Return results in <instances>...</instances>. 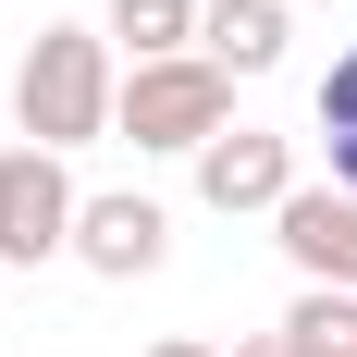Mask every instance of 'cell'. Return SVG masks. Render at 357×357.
Wrapping results in <instances>:
<instances>
[{"mask_svg": "<svg viewBox=\"0 0 357 357\" xmlns=\"http://www.w3.org/2000/svg\"><path fill=\"white\" fill-rule=\"evenodd\" d=\"M271 234H284V259L308 271V284H345L357 296V197L345 185H296L284 210H271Z\"/></svg>", "mask_w": 357, "mask_h": 357, "instance_id": "6", "label": "cell"}, {"mask_svg": "<svg viewBox=\"0 0 357 357\" xmlns=\"http://www.w3.org/2000/svg\"><path fill=\"white\" fill-rule=\"evenodd\" d=\"M111 99H123V74H111V37L99 25H37V50L13 62V123H25V148L111 136Z\"/></svg>", "mask_w": 357, "mask_h": 357, "instance_id": "1", "label": "cell"}, {"mask_svg": "<svg viewBox=\"0 0 357 357\" xmlns=\"http://www.w3.org/2000/svg\"><path fill=\"white\" fill-rule=\"evenodd\" d=\"M197 197H210L222 222H234V210H284V197H296V136L222 123V136L197 148Z\"/></svg>", "mask_w": 357, "mask_h": 357, "instance_id": "5", "label": "cell"}, {"mask_svg": "<svg viewBox=\"0 0 357 357\" xmlns=\"http://www.w3.org/2000/svg\"><path fill=\"white\" fill-rule=\"evenodd\" d=\"M321 148H333V185L357 197V37L333 50V74H321Z\"/></svg>", "mask_w": 357, "mask_h": 357, "instance_id": "10", "label": "cell"}, {"mask_svg": "<svg viewBox=\"0 0 357 357\" xmlns=\"http://www.w3.org/2000/svg\"><path fill=\"white\" fill-rule=\"evenodd\" d=\"M284 345H296V357H357V296H345V284H308V296L284 308Z\"/></svg>", "mask_w": 357, "mask_h": 357, "instance_id": "9", "label": "cell"}, {"mask_svg": "<svg viewBox=\"0 0 357 357\" xmlns=\"http://www.w3.org/2000/svg\"><path fill=\"white\" fill-rule=\"evenodd\" d=\"M74 259H86L99 284H148V271L173 259V210H160V197H136V185H111V197H86V210H74Z\"/></svg>", "mask_w": 357, "mask_h": 357, "instance_id": "4", "label": "cell"}, {"mask_svg": "<svg viewBox=\"0 0 357 357\" xmlns=\"http://www.w3.org/2000/svg\"><path fill=\"white\" fill-rule=\"evenodd\" d=\"M197 50H210L222 74H271L284 62V13H271V0H197Z\"/></svg>", "mask_w": 357, "mask_h": 357, "instance_id": "7", "label": "cell"}, {"mask_svg": "<svg viewBox=\"0 0 357 357\" xmlns=\"http://www.w3.org/2000/svg\"><path fill=\"white\" fill-rule=\"evenodd\" d=\"M271 13H296V0H271Z\"/></svg>", "mask_w": 357, "mask_h": 357, "instance_id": "13", "label": "cell"}, {"mask_svg": "<svg viewBox=\"0 0 357 357\" xmlns=\"http://www.w3.org/2000/svg\"><path fill=\"white\" fill-rule=\"evenodd\" d=\"M234 357H296V345H284V333H247V345H234Z\"/></svg>", "mask_w": 357, "mask_h": 357, "instance_id": "12", "label": "cell"}, {"mask_svg": "<svg viewBox=\"0 0 357 357\" xmlns=\"http://www.w3.org/2000/svg\"><path fill=\"white\" fill-rule=\"evenodd\" d=\"M111 50L123 62H173V50H197V0H111Z\"/></svg>", "mask_w": 357, "mask_h": 357, "instance_id": "8", "label": "cell"}, {"mask_svg": "<svg viewBox=\"0 0 357 357\" xmlns=\"http://www.w3.org/2000/svg\"><path fill=\"white\" fill-rule=\"evenodd\" d=\"M148 357H222V345H197V333H160V345H148Z\"/></svg>", "mask_w": 357, "mask_h": 357, "instance_id": "11", "label": "cell"}, {"mask_svg": "<svg viewBox=\"0 0 357 357\" xmlns=\"http://www.w3.org/2000/svg\"><path fill=\"white\" fill-rule=\"evenodd\" d=\"M234 123V74L210 50H173V62H123V99H111V136L160 148V160H197V148Z\"/></svg>", "mask_w": 357, "mask_h": 357, "instance_id": "2", "label": "cell"}, {"mask_svg": "<svg viewBox=\"0 0 357 357\" xmlns=\"http://www.w3.org/2000/svg\"><path fill=\"white\" fill-rule=\"evenodd\" d=\"M74 173L62 148H0V271H37V259H74Z\"/></svg>", "mask_w": 357, "mask_h": 357, "instance_id": "3", "label": "cell"}]
</instances>
